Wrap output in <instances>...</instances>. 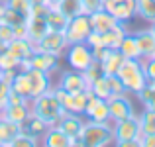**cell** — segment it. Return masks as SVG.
Masks as SVG:
<instances>
[{"mask_svg":"<svg viewBox=\"0 0 155 147\" xmlns=\"http://www.w3.org/2000/svg\"><path fill=\"white\" fill-rule=\"evenodd\" d=\"M83 147H104L114 143V128L112 122H92L84 120L83 129L79 133Z\"/></svg>","mask_w":155,"mask_h":147,"instance_id":"cell-1","label":"cell"},{"mask_svg":"<svg viewBox=\"0 0 155 147\" xmlns=\"http://www.w3.org/2000/svg\"><path fill=\"white\" fill-rule=\"evenodd\" d=\"M116 77L120 79V83L124 84V90L136 96L141 88L147 84V77L143 73V65L141 59H124L122 65L118 67Z\"/></svg>","mask_w":155,"mask_h":147,"instance_id":"cell-2","label":"cell"},{"mask_svg":"<svg viewBox=\"0 0 155 147\" xmlns=\"http://www.w3.org/2000/svg\"><path fill=\"white\" fill-rule=\"evenodd\" d=\"M30 108H31V114H35L38 118H41L47 126H55L57 120L61 118V114L65 112L63 106H61V102H59V98L53 94V90L31 98Z\"/></svg>","mask_w":155,"mask_h":147,"instance_id":"cell-3","label":"cell"},{"mask_svg":"<svg viewBox=\"0 0 155 147\" xmlns=\"http://www.w3.org/2000/svg\"><path fill=\"white\" fill-rule=\"evenodd\" d=\"M114 128V145L118 147H140V136H141V128H140V118L137 114L124 120L112 122Z\"/></svg>","mask_w":155,"mask_h":147,"instance_id":"cell-4","label":"cell"},{"mask_svg":"<svg viewBox=\"0 0 155 147\" xmlns=\"http://www.w3.org/2000/svg\"><path fill=\"white\" fill-rule=\"evenodd\" d=\"M65 59H67L69 69H75V71H81V73L94 63L92 49L84 41L83 43H69L67 49H65Z\"/></svg>","mask_w":155,"mask_h":147,"instance_id":"cell-5","label":"cell"},{"mask_svg":"<svg viewBox=\"0 0 155 147\" xmlns=\"http://www.w3.org/2000/svg\"><path fill=\"white\" fill-rule=\"evenodd\" d=\"M108 102V110H110V122H118L124 118L134 116L136 112V102L130 92H120V94H112L110 98H106Z\"/></svg>","mask_w":155,"mask_h":147,"instance_id":"cell-6","label":"cell"},{"mask_svg":"<svg viewBox=\"0 0 155 147\" xmlns=\"http://www.w3.org/2000/svg\"><path fill=\"white\" fill-rule=\"evenodd\" d=\"M91 31H92V28H91L88 14H79L75 18H69L63 34H65L69 43H83V41H87Z\"/></svg>","mask_w":155,"mask_h":147,"instance_id":"cell-7","label":"cell"},{"mask_svg":"<svg viewBox=\"0 0 155 147\" xmlns=\"http://www.w3.org/2000/svg\"><path fill=\"white\" fill-rule=\"evenodd\" d=\"M51 90H53V94L59 98V102H61L65 112H73V114H83L84 112L88 90H84V92H65L63 88H59L57 84Z\"/></svg>","mask_w":155,"mask_h":147,"instance_id":"cell-8","label":"cell"},{"mask_svg":"<svg viewBox=\"0 0 155 147\" xmlns=\"http://www.w3.org/2000/svg\"><path fill=\"white\" fill-rule=\"evenodd\" d=\"M84 120H92V122H110V110H108V102L104 98H98L91 92L88 88V96H87V106L83 112Z\"/></svg>","mask_w":155,"mask_h":147,"instance_id":"cell-9","label":"cell"},{"mask_svg":"<svg viewBox=\"0 0 155 147\" xmlns=\"http://www.w3.org/2000/svg\"><path fill=\"white\" fill-rule=\"evenodd\" d=\"M104 10H108L118 22L130 24L136 14V0H104Z\"/></svg>","mask_w":155,"mask_h":147,"instance_id":"cell-10","label":"cell"},{"mask_svg":"<svg viewBox=\"0 0 155 147\" xmlns=\"http://www.w3.org/2000/svg\"><path fill=\"white\" fill-rule=\"evenodd\" d=\"M67 45L69 41L63 31H47L39 41L34 43L35 51H47V53H55V55H63Z\"/></svg>","mask_w":155,"mask_h":147,"instance_id":"cell-11","label":"cell"},{"mask_svg":"<svg viewBox=\"0 0 155 147\" xmlns=\"http://www.w3.org/2000/svg\"><path fill=\"white\" fill-rule=\"evenodd\" d=\"M26 73H28V79H30V100L39 94H45L55 87L49 73H43L39 69H31V67Z\"/></svg>","mask_w":155,"mask_h":147,"instance_id":"cell-12","label":"cell"},{"mask_svg":"<svg viewBox=\"0 0 155 147\" xmlns=\"http://www.w3.org/2000/svg\"><path fill=\"white\" fill-rule=\"evenodd\" d=\"M57 87L63 88L65 92H84L88 90V83L84 79V75L81 71L75 69H65L61 73L59 80H57Z\"/></svg>","mask_w":155,"mask_h":147,"instance_id":"cell-13","label":"cell"},{"mask_svg":"<svg viewBox=\"0 0 155 147\" xmlns=\"http://www.w3.org/2000/svg\"><path fill=\"white\" fill-rule=\"evenodd\" d=\"M59 59L61 55H55V53H47V51H34V55L30 57V67L31 69H39L43 73H53L59 71Z\"/></svg>","mask_w":155,"mask_h":147,"instance_id":"cell-14","label":"cell"},{"mask_svg":"<svg viewBox=\"0 0 155 147\" xmlns=\"http://www.w3.org/2000/svg\"><path fill=\"white\" fill-rule=\"evenodd\" d=\"M83 124H84V116L83 114H73V112H63L61 118L57 120V128L63 129L65 133H69L71 137H77L83 129Z\"/></svg>","mask_w":155,"mask_h":147,"instance_id":"cell-15","label":"cell"},{"mask_svg":"<svg viewBox=\"0 0 155 147\" xmlns=\"http://www.w3.org/2000/svg\"><path fill=\"white\" fill-rule=\"evenodd\" d=\"M41 141L47 147H75V137L65 133L63 129H59L57 126H49V128H47V132H45V136L41 137Z\"/></svg>","mask_w":155,"mask_h":147,"instance_id":"cell-16","label":"cell"},{"mask_svg":"<svg viewBox=\"0 0 155 147\" xmlns=\"http://www.w3.org/2000/svg\"><path fill=\"white\" fill-rule=\"evenodd\" d=\"M88 20H91L92 31H98V34H104V31H108L110 28H114L118 24V20L114 18L108 10H104V8H100V10L88 14Z\"/></svg>","mask_w":155,"mask_h":147,"instance_id":"cell-17","label":"cell"},{"mask_svg":"<svg viewBox=\"0 0 155 147\" xmlns=\"http://www.w3.org/2000/svg\"><path fill=\"white\" fill-rule=\"evenodd\" d=\"M136 35V41L140 45V53H141V59H147V57L155 55V34L149 28H143V30H137L134 31Z\"/></svg>","mask_w":155,"mask_h":147,"instance_id":"cell-18","label":"cell"},{"mask_svg":"<svg viewBox=\"0 0 155 147\" xmlns=\"http://www.w3.org/2000/svg\"><path fill=\"white\" fill-rule=\"evenodd\" d=\"M10 55H14L18 61H28L31 55H34V51H35V47H34V43L30 41V39H26V38H16V39H12L10 43H8V49H6Z\"/></svg>","mask_w":155,"mask_h":147,"instance_id":"cell-19","label":"cell"},{"mask_svg":"<svg viewBox=\"0 0 155 147\" xmlns=\"http://www.w3.org/2000/svg\"><path fill=\"white\" fill-rule=\"evenodd\" d=\"M31 114V108H30V100L26 102H18V104H6V108L2 110V118L14 122V124H20L26 120L28 116Z\"/></svg>","mask_w":155,"mask_h":147,"instance_id":"cell-20","label":"cell"},{"mask_svg":"<svg viewBox=\"0 0 155 147\" xmlns=\"http://www.w3.org/2000/svg\"><path fill=\"white\" fill-rule=\"evenodd\" d=\"M47 31H49V28H47L45 16L31 14L30 20H28V39H30L31 43H35V41H39Z\"/></svg>","mask_w":155,"mask_h":147,"instance_id":"cell-21","label":"cell"},{"mask_svg":"<svg viewBox=\"0 0 155 147\" xmlns=\"http://www.w3.org/2000/svg\"><path fill=\"white\" fill-rule=\"evenodd\" d=\"M20 128H22V132L30 133V136L38 137V139L41 141V137L45 136V132H47V128H49V126H47L41 118H38L35 114H30V116L22 122V126H20Z\"/></svg>","mask_w":155,"mask_h":147,"instance_id":"cell-22","label":"cell"},{"mask_svg":"<svg viewBox=\"0 0 155 147\" xmlns=\"http://www.w3.org/2000/svg\"><path fill=\"white\" fill-rule=\"evenodd\" d=\"M122 61H124V55H122L118 49H108L106 55L98 61V65H100L104 75H116V71L122 65Z\"/></svg>","mask_w":155,"mask_h":147,"instance_id":"cell-23","label":"cell"},{"mask_svg":"<svg viewBox=\"0 0 155 147\" xmlns=\"http://www.w3.org/2000/svg\"><path fill=\"white\" fill-rule=\"evenodd\" d=\"M126 34H128V24L118 22L114 28H110L108 31H104V34H102V41H104L106 47L118 49V45H120V41H122V38H124Z\"/></svg>","mask_w":155,"mask_h":147,"instance_id":"cell-24","label":"cell"},{"mask_svg":"<svg viewBox=\"0 0 155 147\" xmlns=\"http://www.w3.org/2000/svg\"><path fill=\"white\" fill-rule=\"evenodd\" d=\"M118 51L124 55V59H141L140 45H137V41H136V35L130 34V31L122 38L120 45H118Z\"/></svg>","mask_w":155,"mask_h":147,"instance_id":"cell-25","label":"cell"},{"mask_svg":"<svg viewBox=\"0 0 155 147\" xmlns=\"http://www.w3.org/2000/svg\"><path fill=\"white\" fill-rule=\"evenodd\" d=\"M22 132L20 124H14V122L6 120V118H0V145L4 147H10L14 137Z\"/></svg>","mask_w":155,"mask_h":147,"instance_id":"cell-26","label":"cell"},{"mask_svg":"<svg viewBox=\"0 0 155 147\" xmlns=\"http://www.w3.org/2000/svg\"><path fill=\"white\" fill-rule=\"evenodd\" d=\"M45 22H47L49 31H63L65 26H67V22H69V18L57 6H49V10H47V14H45Z\"/></svg>","mask_w":155,"mask_h":147,"instance_id":"cell-27","label":"cell"},{"mask_svg":"<svg viewBox=\"0 0 155 147\" xmlns=\"http://www.w3.org/2000/svg\"><path fill=\"white\" fill-rule=\"evenodd\" d=\"M10 88L14 92H18L20 96L30 98V79H28L26 71H16L14 79L10 80Z\"/></svg>","mask_w":155,"mask_h":147,"instance_id":"cell-28","label":"cell"},{"mask_svg":"<svg viewBox=\"0 0 155 147\" xmlns=\"http://www.w3.org/2000/svg\"><path fill=\"white\" fill-rule=\"evenodd\" d=\"M136 14L143 22H155V0H136Z\"/></svg>","mask_w":155,"mask_h":147,"instance_id":"cell-29","label":"cell"},{"mask_svg":"<svg viewBox=\"0 0 155 147\" xmlns=\"http://www.w3.org/2000/svg\"><path fill=\"white\" fill-rule=\"evenodd\" d=\"M136 98L140 100V104L145 110H155V83H149L147 80V84L137 92Z\"/></svg>","mask_w":155,"mask_h":147,"instance_id":"cell-30","label":"cell"},{"mask_svg":"<svg viewBox=\"0 0 155 147\" xmlns=\"http://www.w3.org/2000/svg\"><path fill=\"white\" fill-rule=\"evenodd\" d=\"M91 92L94 96H98V98H110L112 96V87H110V79H108V75H102V77H98V79L94 80V83L91 84Z\"/></svg>","mask_w":155,"mask_h":147,"instance_id":"cell-31","label":"cell"},{"mask_svg":"<svg viewBox=\"0 0 155 147\" xmlns=\"http://www.w3.org/2000/svg\"><path fill=\"white\" fill-rule=\"evenodd\" d=\"M140 118V128H141V136L145 133H155V110H141V114H137Z\"/></svg>","mask_w":155,"mask_h":147,"instance_id":"cell-32","label":"cell"},{"mask_svg":"<svg viewBox=\"0 0 155 147\" xmlns=\"http://www.w3.org/2000/svg\"><path fill=\"white\" fill-rule=\"evenodd\" d=\"M57 8H59L67 18H75V16H79V14H84L81 0H59Z\"/></svg>","mask_w":155,"mask_h":147,"instance_id":"cell-33","label":"cell"},{"mask_svg":"<svg viewBox=\"0 0 155 147\" xmlns=\"http://www.w3.org/2000/svg\"><path fill=\"white\" fill-rule=\"evenodd\" d=\"M2 4L6 8H12V10L28 16V18L31 16V2L30 0H2Z\"/></svg>","mask_w":155,"mask_h":147,"instance_id":"cell-34","label":"cell"},{"mask_svg":"<svg viewBox=\"0 0 155 147\" xmlns=\"http://www.w3.org/2000/svg\"><path fill=\"white\" fill-rule=\"evenodd\" d=\"M39 145V139L34 136H30V133L26 132H20L18 136L14 137V141H12L10 147H38Z\"/></svg>","mask_w":155,"mask_h":147,"instance_id":"cell-35","label":"cell"},{"mask_svg":"<svg viewBox=\"0 0 155 147\" xmlns=\"http://www.w3.org/2000/svg\"><path fill=\"white\" fill-rule=\"evenodd\" d=\"M0 71H20V61L8 51L0 53Z\"/></svg>","mask_w":155,"mask_h":147,"instance_id":"cell-36","label":"cell"},{"mask_svg":"<svg viewBox=\"0 0 155 147\" xmlns=\"http://www.w3.org/2000/svg\"><path fill=\"white\" fill-rule=\"evenodd\" d=\"M28 16L20 14V12L12 10V8H6L4 6V22H8L10 26H20V24H28Z\"/></svg>","mask_w":155,"mask_h":147,"instance_id":"cell-37","label":"cell"},{"mask_svg":"<svg viewBox=\"0 0 155 147\" xmlns=\"http://www.w3.org/2000/svg\"><path fill=\"white\" fill-rule=\"evenodd\" d=\"M83 75H84V79H87L88 87H91V84L94 83V80L98 79V77H102L104 73H102V69H100V65H98V63H96V61H94V63H92L91 67H87V69H84V71H83Z\"/></svg>","mask_w":155,"mask_h":147,"instance_id":"cell-38","label":"cell"},{"mask_svg":"<svg viewBox=\"0 0 155 147\" xmlns=\"http://www.w3.org/2000/svg\"><path fill=\"white\" fill-rule=\"evenodd\" d=\"M143 65V73L147 77L149 83H155V57H147V59H141Z\"/></svg>","mask_w":155,"mask_h":147,"instance_id":"cell-39","label":"cell"},{"mask_svg":"<svg viewBox=\"0 0 155 147\" xmlns=\"http://www.w3.org/2000/svg\"><path fill=\"white\" fill-rule=\"evenodd\" d=\"M83 2V12L84 14H92V12L104 8V0H81Z\"/></svg>","mask_w":155,"mask_h":147,"instance_id":"cell-40","label":"cell"},{"mask_svg":"<svg viewBox=\"0 0 155 147\" xmlns=\"http://www.w3.org/2000/svg\"><path fill=\"white\" fill-rule=\"evenodd\" d=\"M0 39L10 43L14 39V26H10L8 22H0Z\"/></svg>","mask_w":155,"mask_h":147,"instance_id":"cell-41","label":"cell"},{"mask_svg":"<svg viewBox=\"0 0 155 147\" xmlns=\"http://www.w3.org/2000/svg\"><path fill=\"white\" fill-rule=\"evenodd\" d=\"M110 79V87H112V94H120V92H126L124 90V84L120 83V79H118L116 75H108Z\"/></svg>","mask_w":155,"mask_h":147,"instance_id":"cell-42","label":"cell"},{"mask_svg":"<svg viewBox=\"0 0 155 147\" xmlns=\"http://www.w3.org/2000/svg\"><path fill=\"white\" fill-rule=\"evenodd\" d=\"M140 147H155V133L140 136Z\"/></svg>","mask_w":155,"mask_h":147,"instance_id":"cell-43","label":"cell"},{"mask_svg":"<svg viewBox=\"0 0 155 147\" xmlns=\"http://www.w3.org/2000/svg\"><path fill=\"white\" fill-rule=\"evenodd\" d=\"M31 6H41V4H47V0H30Z\"/></svg>","mask_w":155,"mask_h":147,"instance_id":"cell-44","label":"cell"},{"mask_svg":"<svg viewBox=\"0 0 155 147\" xmlns=\"http://www.w3.org/2000/svg\"><path fill=\"white\" fill-rule=\"evenodd\" d=\"M6 49H8V41H2V39H0V53L6 51Z\"/></svg>","mask_w":155,"mask_h":147,"instance_id":"cell-45","label":"cell"},{"mask_svg":"<svg viewBox=\"0 0 155 147\" xmlns=\"http://www.w3.org/2000/svg\"><path fill=\"white\" fill-rule=\"evenodd\" d=\"M0 22H4V4L0 2Z\"/></svg>","mask_w":155,"mask_h":147,"instance_id":"cell-46","label":"cell"},{"mask_svg":"<svg viewBox=\"0 0 155 147\" xmlns=\"http://www.w3.org/2000/svg\"><path fill=\"white\" fill-rule=\"evenodd\" d=\"M47 4H49V6H57V4H59V0H47Z\"/></svg>","mask_w":155,"mask_h":147,"instance_id":"cell-47","label":"cell"},{"mask_svg":"<svg viewBox=\"0 0 155 147\" xmlns=\"http://www.w3.org/2000/svg\"><path fill=\"white\" fill-rule=\"evenodd\" d=\"M149 30H151L153 34H155V22H151V24H149Z\"/></svg>","mask_w":155,"mask_h":147,"instance_id":"cell-48","label":"cell"},{"mask_svg":"<svg viewBox=\"0 0 155 147\" xmlns=\"http://www.w3.org/2000/svg\"><path fill=\"white\" fill-rule=\"evenodd\" d=\"M0 77H2V71H0Z\"/></svg>","mask_w":155,"mask_h":147,"instance_id":"cell-49","label":"cell"},{"mask_svg":"<svg viewBox=\"0 0 155 147\" xmlns=\"http://www.w3.org/2000/svg\"><path fill=\"white\" fill-rule=\"evenodd\" d=\"M0 118H2V114H0Z\"/></svg>","mask_w":155,"mask_h":147,"instance_id":"cell-50","label":"cell"},{"mask_svg":"<svg viewBox=\"0 0 155 147\" xmlns=\"http://www.w3.org/2000/svg\"><path fill=\"white\" fill-rule=\"evenodd\" d=\"M0 2H2V0H0Z\"/></svg>","mask_w":155,"mask_h":147,"instance_id":"cell-51","label":"cell"},{"mask_svg":"<svg viewBox=\"0 0 155 147\" xmlns=\"http://www.w3.org/2000/svg\"><path fill=\"white\" fill-rule=\"evenodd\" d=\"M153 57H155V55H153Z\"/></svg>","mask_w":155,"mask_h":147,"instance_id":"cell-52","label":"cell"}]
</instances>
